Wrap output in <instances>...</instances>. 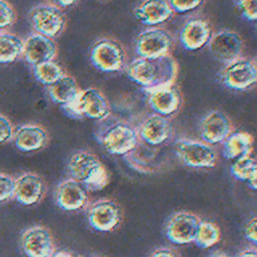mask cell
<instances>
[{
	"mask_svg": "<svg viewBox=\"0 0 257 257\" xmlns=\"http://www.w3.org/2000/svg\"><path fill=\"white\" fill-rule=\"evenodd\" d=\"M15 21L16 12L12 5L5 0H0V29L11 26Z\"/></svg>",
	"mask_w": 257,
	"mask_h": 257,
	"instance_id": "cell-31",
	"label": "cell"
},
{
	"mask_svg": "<svg viewBox=\"0 0 257 257\" xmlns=\"http://www.w3.org/2000/svg\"><path fill=\"white\" fill-rule=\"evenodd\" d=\"M55 203L65 211H76L87 203V191L77 181L69 178L60 182L54 192Z\"/></svg>",
	"mask_w": 257,
	"mask_h": 257,
	"instance_id": "cell-18",
	"label": "cell"
},
{
	"mask_svg": "<svg viewBox=\"0 0 257 257\" xmlns=\"http://www.w3.org/2000/svg\"><path fill=\"white\" fill-rule=\"evenodd\" d=\"M14 128L11 121L0 113V143H6L13 139Z\"/></svg>",
	"mask_w": 257,
	"mask_h": 257,
	"instance_id": "cell-34",
	"label": "cell"
},
{
	"mask_svg": "<svg viewBox=\"0 0 257 257\" xmlns=\"http://www.w3.org/2000/svg\"><path fill=\"white\" fill-rule=\"evenodd\" d=\"M208 257H231L229 254L222 252V251H215L212 254H210Z\"/></svg>",
	"mask_w": 257,
	"mask_h": 257,
	"instance_id": "cell-40",
	"label": "cell"
},
{
	"mask_svg": "<svg viewBox=\"0 0 257 257\" xmlns=\"http://www.w3.org/2000/svg\"><path fill=\"white\" fill-rule=\"evenodd\" d=\"M138 134L140 141L151 146H162L172 139L173 125L167 116L154 112L144 118Z\"/></svg>",
	"mask_w": 257,
	"mask_h": 257,
	"instance_id": "cell-13",
	"label": "cell"
},
{
	"mask_svg": "<svg viewBox=\"0 0 257 257\" xmlns=\"http://www.w3.org/2000/svg\"><path fill=\"white\" fill-rule=\"evenodd\" d=\"M31 25L36 33L52 38L62 33L66 27V15L60 7L41 3L34 6L29 13Z\"/></svg>",
	"mask_w": 257,
	"mask_h": 257,
	"instance_id": "cell-8",
	"label": "cell"
},
{
	"mask_svg": "<svg viewBox=\"0 0 257 257\" xmlns=\"http://www.w3.org/2000/svg\"><path fill=\"white\" fill-rule=\"evenodd\" d=\"M212 34V27L207 19L194 17L183 24L179 40L184 49L192 51L208 44Z\"/></svg>",
	"mask_w": 257,
	"mask_h": 257,
	"instance_id": "cell-17",
	"label": "cell"
},
{
	"mask_svg": "<svg viewBox=\"0 0 257 257\" xmlns=\"http://www.w3.org/2000/svg\"><path fill=\"white\" fill-rule=\"evenodd\" d=\"M172 34L160 27L142 31L135 42V51L139 57H158L170 54L173 48Z\"/></svg>",
	"mask_w": 257,
	"mask_h": 257,
	"instance_id": "cell-9",
	"label": "cell"
},
{
	"mask_svg": "<svg viewBox=\"0 0 257 257\" xmlns=\"http://www.w3.org/2000/svg\"><path fill=\"white\" fill-rule=\"evenodd\" d=\"M24 41L10 32H0V63H9L23 54Z\"/></svg>",
	"mask_w": 257,
	"mask_h": 257,
	"instance_id": "cell-27",
	"label": "cell"
},
{
	"mask_svg": "<svg viewBox=\"0 0 257 257\" xmlns=\"http://www.w3.org/2000/svg\"><path fill=\"white\" fill-rule=\"evenodd\" d=\"M235 6L240 15L248 21L257 18V0H234Z\"/></svg>",
	"mask_w": 257,
	"mask_h": 257,
	"instance_id": "cell-30",
	"label": "cell"
},
{
	"mask_svg": "<svg viewBox=\"0 0 257 257\" xmlns=\"http://www.w3.org/2000/svg\"><path fill=\"white\" fill-rule=\"evenodd\" d=\"M222 84L232 90H247L257 81V66L254 59L239 57L226 63L219 72Z\"/></svg>",
	"mask_w": 257,
	"mask_h": 257,
	"instance_id": "cell-6",
	"label": "cell"
},
{
	"mask_svg": "<svg viewBox=\"0 0 257 257\" xmlns=\"http://www.w3.org/2000/svg\"><path fill=\"white\" fill-rule=\"evenodd\" d=\"M173 150L179 161L190 168H213L218 161L215 149L203 141L180 138L175 141Z\"/></svg>",
	"mask_w": 257,
	"mask_h": 257,
	"instance_id": "cell-5",
	"label": "cell"
},
{
	"mask_svg": "<svg viewBox=\"0 0 257 257\" xmlns=\"http://www.w3.org/2000/svg\"><path fill=\"white\" fill-rule=\"evenodd\" d=\"M46 192L43 179L35 173H25L15 180L14 198L22 205L30 206L42 200Z\"/></svg>",
	"mask_w": 257,
	"mask_h": 257,
	"instance_id": "cell-19",
	"label": "cell"
},
{
	"mask_svg": "<svg viewBox=\"0 0 257 257\" xmlns=\"http://www.w3.org/2000/svg\"><path fill=\"white\" fill-rule=\"evenodd\" d=\"M243 47L244 43L241 36L229 29H223L212 34L208 42L211 55L224 64L241 57Z\"/></svg>",
	"mask_w": 257,
	"mask_h": 257,
	"instance_id": "cell-10",
	"label": "cell"
},
{
	"mask_svg": "<svg viewBox=\"0 0 257 257\" xmlns=\"http://www.w3.org/2000/svg\"><path fill=\"white\" fill-rule=\"evenodd\" d=\"M57 47L52 38L33 33L24 41L23 55L30 64L37 65L55 58Z\"/></svg>",
	"mask_w": 257,
	"mask_h": 257,
	"instance_id": "cell-21",
	"label": "cell"
},
{
	"mask_svg": "<svg viewBox=\"0 0 257 257\" xmlns=\"http://www.w3.org/2000/svg\"><path fill=\"white\" fill-rule=\"evenodd\" d=\"M256 225H257V219L256 217H252L245 225L244 227V234L246 239L251 241L252 243H256L257 241V233H256Z\"/></svg>",
	"mask_w": 257,
	"mask_h": 257,
	"instance_id": "cell-35",
	"label": "cell"
},
{
	"mask_svg": "<svg viewBox=\"0 0 257 257\" xmlns=\"http://www.w3.org/2000/svg\"><path fill=\"white\" fill-rule=\"evenodd\" d=\"M50 257H79L66 251H54Z\"/></svg>",
	"mask_w": 257,
	"mask_h": 257,
	"instance_id": "cell-39",
	"label": "cell"
},
{
	"mask_svg": "<svg viewBox=\"0 0 257 257\" xmlns=\"http://www.w3.org/2000/svg\"><path fill=\"white\" fill-rule=\"evenodd\" d=\"M146 91L148 92V103L155 113L169 116L175 113L181 105V92L175 82Z\"/></svg>",
	"mask_w": 257,
	"mask_h": 257,
	"instance_id": "cell-16",
	"label": "cell"
},
{
	"mask_svg": "<svg viewBox=\"0 0 257 257\" xmlns=\"http://www.w3.org/2000/svg\"><path fill=\"white\" fill-rule=\"evenodd\" d=\"M127 76L145 90L174 83L178 74V63L171 54L158 57H138L126 68Z\"/></svg>",
	"mask_w": 257,
	"mask_h": 257,
	"instance_id": "cell-1",
	"label": "cell"
},
{
	"mask_svg": "<svg viewBox=\"0 0 257 257\" xmlns=\"http://www.w3.org/2000/svg\"><path fill=\"white\" fill-rule=\"evenodd\" d=\"M67 172L71 179L80 183L86 191L102 190L109 181L104 165L96 155L88 151L73 154L67 163Z\"/></svg>",
	"mask_w": 257,
	"mask_h": 257,
	"instance_id": "cell-3",
	"label": "cell"
},
{
	"mask_svg": "<svg viewBox=\"0 0 257 257\" xmlns=\"http://www.w3.org/2000/svg\"><path fill=\"white\" fill-rule=\"evenodd\" d=\"M230 173L235 179L246 182L251 190L257 189V164L255 158L252 157L251 154L238 158L231 165Z\"/></svg>",
	"mask_w": 257,
	"mask_h": 257,
	"instance_id": "cell-26",
	"label": "cell"
},
{
	"mask_svg": "<svg viewBox=\"0 0 257 257\" xmlns=\"http://www.w3.org/2000/svg\"><path fill=\"white\" fill-rule=\"evenodd\" d=\"M94 257H103V256H94Z\"/></svg>",
	"mask_w": 257,
	"mask_h": 257,
	"instance_id": "cell-41",
	"label": "cell"
},
{
	"mask_svg": "<svg viewBox=\"0 0 257 257\" xmlns=\"http://www.w3.org/2000/svg\"><path fill=\"white\" fill-rule=\"evenodd\" d=\"M20 242L27 257H50L55 251L52 235L43 226H33L25 230Z\"/></svg>",
	"mask_w": 257,
	"mask_h": 257,
	"instance_id": "cell-15",
	"label": "cell"
},
{
	"mask_svg": "<svg viewBox=\"0 0 257 257\" xmlns=\"http://www.w3.org/2000/svg\"><path fill=\"white\" fill-rule=\"evenodd\" d=\"M91 64L102 72H115L121 70L126 62L123 46L111 38H102L96 41L89 53Z\"/></svg>",
	"mask_w": 257,
	"mask_h": 257,
	"instance_id": "cell-7",
	"label": "cell"
},
{
	"mask_svg": "<svg viewBox=\"0 0 257 257\" xmlns=\"http://www.w3.org/2000/svg\"><path fill=\"white\" fill-rule=\"evenodd\" d=\"M199 132L203 142L215 145L222 143L233 132V124L223 111L212 110L202 117Z\"/></svg>",
	"mask_w": 257,
	"mask_h": 257,
	"instance_id": "cell-14",
	"label": "cell"
},
{
	"mask_svg": "<svg viewBox=\"0 0 257 257\" xmlns=\"http://www.w3.org/2000/svg\"><path fill=\"white\" fill-rule=\"evenodd\" d=\"M163 146V145H162ZM161 146H151L142 141L126 155L124 159L136 171L144 174H152L159 169V157L161 156Z\"/></svg>",
	"mask_w": 257,
	"mask_h": 257,
	"instance_id": "cell-20",
	"label": "cell"
},
{
	"mask_svg": "<svg viewBox=\"0 0 257 257\" xmlns=\"http://www.w3.org/2000/svg\"><path fill=\"white\" fill-rule=\"evenodd\" d=\"M221 231L217 224L209 221H201L194 242L198 247L207 249L219 242Z\"/></svg>",
	"mask_w": 257,
	"mask_h": 257,
	"instance_id": "cell-28",
	"label": "cell"
},
{
	"mask_svg": "<svg viewBox=\"0 0 257 257\" xmlns=\"http://www.w3.org/2000/svg\"><path fill=\"white\" fill-rule=\"evenodd\" d=\"M237 257H257V252L254 248H250L242 251Z\"/></svg>",
	"mask_w": 257,
	"mask_h": 257,
	"instance_id": "cell-38",
	"label": "cell"
},
{
	"mask_svg": "<svg viewBox=\"0 0 257 257\" xmlns=\"http://www.w3.org/2000/svg\"><path fill=\"white\" fill-rule=\"evenodd\" d=\"M15 180L4 173H0V202L14 197Z\"/></svg>",
	"mask_w": 257,
	"mask_h": 257,
	"instance_id": "cell-32",
	"label": "cell"
},
{
	"mask_svg": "<svg viewBox=\"0 0 257 257\" xmlns=\"http://www.w3.org/2000/svg\"><path fill=\"white\" fill-rule=\"evenodd\" d=\"M98 121L95 139L109 154L124 156L138 145V127L127 119L109 114Z\"/></svg>",
	"mask_w": 257,
	"mask_h": 257,
	"instance_id": "cell-2",
	"label": "cell"
},
{
	"mask_svg": "<svg viewBox=\"0 0 257 257\" xmlns=\"http://www.w3.org/2000/svg\"><path fill=\"white\" fill-rule=\"evenodd\" d=\"M64 112L73 118H92L101 120L111 114L109 103L104 94L97 88L88 87L79 90L75 99L62 106Z\"/></svg>",
	"mask_w": 257,
	"mask_h": 257,
	"instance_id": "cell-4",
	"label": "cell"
},
{
	"mask_svg": "<svg viewBox=\"0 0 257 257\" xmlns=\"http://www.w3.org/2000/svg\"><path fill=\"white\" fill-rule=\"evenodd\" d=\"M33 73L35 78L39 82L46 85H50L53 82H55L58 78H60L64 74V71L59 64L51 60L34 65Z\"/></svg>",
	"mask_w": 257,
	"mask_h": 257,
	"instance_id": "cell-29",
	"label": "cell"
},
{
	"mask_svg": "<svg viewBox=\"0 0 257 257\" xmlns=\"http://www.w3.org/2000/svg\"><path fill=\"white\" fill-rule=\"evenodd\" d=\"M222 143L223 156L226 159H238L252 153L253 137L249 133L232 132Z\"/></svg>",
	"mask_w": 257,
	"mask_h": 257,
	"instance_id": "cell-25",
	"label": "cell"
},
{
	"mask_svg": "<svg viewBox=\"0 0 257 257\" xmlns=\"http://www.w3.org/2000/svg\"><path fill=\"white\" fill-rule=\"evenodd\" d=\"M201 221L194 213L177 212L170 217L166 224V236L175 244L183 245L194 242Z\"/></svg>",
	"mask_w": 257,
	"mask_h": 257,
	"instance_id": "cell-12",
	"label": "cell"
},
{
	"mask_svg": "<svg viewBox=\"0 0 257 257\" xmlns=\"http://www.w3.org/2000/svg\"><path fill=\"white\" fill-rule=\"evenodd\" d=\"M173 13L167 0H143L135 9L136 17L147 26L164 23Z\"/></svg>",
	"mask_w": 257,
	"mask_h": 257,
	"instance_id": "cell-23",
	"label": "cell"
},
{
	"mask_svg": "<svg viewBox=\"0 0 257 257\" xmlns=\"http://www.w3.org/2000/svg\"><path fill=\"white\" fill-rule=\"evenodd\" d=\"M150 257H180V255L171 248L162 247L154 251Z\"/></svg>",
	"mask_w": 257,
	"mask_h": 257,
	"instance_id": "cell-36",
	"label": "cell"
},
{
	"mask_svg": "<svg viewBox=\"0 0 257 257\" xmlns=\"http://www.w3.org/2000/svg\"><path fill=\"white\" fill-rule=\"evenodd\" d=\"M172 11L177 13H185L198 8L203 0H167Z\"/></svg>",
	"mask_w": 257,
	"mask_h": 257,
	"instance_id": "cell-33",
	"label": "cell"
},
{
	"mask_svg": "<svg viewBox=\"0 0 257 257\" xmlns=\"http://www.w3.org/2000/svg\"><path fill=\"white\" fill-rule=\"evenodd\" d=\"M121 209L117 203L110 199H100L88 207L87 221L89 226L99 232L113 230L120 223Z\"/></svg>",
	"mask_w": 257,
	"mask_h": 257,
	"instance_id": "cell-11",
	"label": "cell"
},
{
	"mask_svg": "<svg viewBox=\"0 0 257 257\" xmlns=\"http://www.w3.org/2000/svg\"><path fill=\"white\" fill-rule=\"evenodd\" d=\"M13 140L18 150L22 152H34L46 146L48 135L46 130L40 124L25 123L16 128Z\"/></svg>",
	"mask_w": 257,
	"mask_h": 257,
	"instance_id": "cell-22",
	"label": "cell"
},
{
	"mask_svg": "<svg viewBox=\"0 0 257 257\" xmlns=\"http://www.w3.org/2000/svg\"><path fill=\"white\" fill-rule=\"evenodd\" d=\"M79 90L75 78L65 73L55 82L48 85L49 97L53 102L58 103L61 106L71 103Z\"/></svg>",
	"mask_w": 257,
	"mask_h": 257,
	"instance_id": "cell-24",
	"label": "cell"
},
{
	"mask_svg": "<svg viewBox=\"0 0 257 257\" xmlns=\"http://www.w3.org/2000/svg\"><path fill=\"white\" fill-rule=\"evenodd\" d=\"M54 5L58 7H69L73 4H75L78 0H51Z\"/></svg>",
	"mask_w": 257,
	"mask_h": 257,
	"instance_id": "cell-37",
	"label": "cell"
}]
</instances>
